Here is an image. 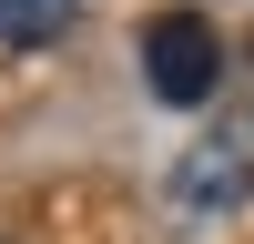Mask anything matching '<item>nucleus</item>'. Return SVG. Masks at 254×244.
Here are the masks:
<instances>
[{
	"mask_svg": "<svg viewBox=\"0 0 254 244\" xmlns=\"http://www.w3.org/2000/svg\"><path fill=\"white\" fill-rule=\"evenodd\" d=\"M254 193V51H244V102L173 163V214H234Z\"/></svg>",
	"mask_w": 254,
	"mask_h": 244,
	"instance_id": "obj_1",
	"label": "nucleus"
},
{
	"mask_svg": "<svg viewBox=\"0 0 254 244\" xmlns=\"http://www.w3.org/2000/svg\"><path fill=\"white\" fill-rule=\"evenodd\" d=\"M81 20V0H0V51H41Z\"/></svg>",
	"mask_w": 254,
	"mask_h": 244,
	"instance_id": "obj_3",
	"label": "nucleus"
},
{
	"mask_svg": "<svg viewBox=\"0 0 254 244\" xmlns=\"http://www.w3.org/2000/svg\"><path fill=\"white\" fill-rule=\"evenodd\" d=\"M142 92L173 102V112H203V102L224 92V41L203 10H163L142 20Z\"/></svg>",
	"mask_w": 254,
	"mask_h": 244,
	"instance_id": "obj_2",
	"label": "nucleus"
}]
</instances>
